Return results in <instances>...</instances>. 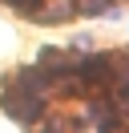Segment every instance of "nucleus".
Masks as SVG:
<instances>
[{
	"mask_svg": "<svg viewBox=\"0 0 129 133\" xmlns=\"http://www.w3.org/2000/svg\"><path fill=\"white\" fill-rule=\"evenodd\" d=\"M4 4H12V8H20L24 16H32V12L40 8V0H4Z\"/></svg>",
	"mask_w": 129,
	"mask_h": 133,
	"instance_id": "obj_5",
	"label": "nucleus"
},
{
	"mask_svg": "<svg viewBox=\"0 0 129 133\" xmlns=\"http://www.w3.org/2000/svg\"><path fill=\"white\" fill-rule=\"evenodd\" d=\"M0 105L20 125L40 121V113H44V97H36V93H28V89H16V85H4V101H0Z\"/></svg>",
	"mask_w": 129,
	"mask_h": 133,
	"instance_id": "obj_1",
	"label": "nucleus"
},
{
	"mask_svg": "<svg viewBox=\"0 0 129 133\" xmlns=\"http://www.w3.org/2000/svg\"><path fill=\"white\" fill-rule=\"evenodd\" d=\"M77 16H113V0H73Z\"/></svg>",
	"mask_w": 129,
	"mask_h": 133,
	"instance_id": "obj_3",
	"label": "nucleus"
},
{
	"mask_svg": "<svg viewBox=\"0 0 129 133\" xmlns=\"http://www.w3.org/2000/svg\"><path fill=\"white\" fill-rule=\"evenodd\" d=\"M113 109H117L121 117H129V81H113Z\"/></svg>",
	"mask_w": 129,
	"mask_h": 133,
	"instance_id": "obj_4",
	"label": "nucleus"
},
{
	"mask_svg": "<svg viewBox=\"0 0 129 133\" xmlns=\"http://www.w3.org/2000/svg\"><path fill=\"white\" fill-rule=\"evenodd\" d=\"M117 81L113 73V57H101V52H89L77 69V85H89V89H109Z\"/></svg>",
	"mask_w": 129,
	"mask_h": 133,
	"instance_id": "obj_2",
	"label": "nucleus"
}]
</instances>
